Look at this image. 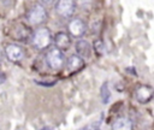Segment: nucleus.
Listing matches in <instances>:
<instances>
[{
  "mask_svg": "<svg viewBox=\"0 0 154 130\" xmlns=\"http://www.w3.org/2000/svg\"><path fill=\"white\" fill-rule=\"evenodd\" d=\"M52 42V35L51 31L46 28H38L32 35H31V43L36 49H45L49 47Z\"/></svg>",
  "mask_w": 154,
  "mask_h": 130,
  "instance_id": "nucleus-1",
  "label": "nucleus"
},
{
  "mask_svg": "<svg viewBox=\"0 0 154 130\" xmlns=\"http://www.w3.org/2000/svg\"><path fill=\"white\" fill-rule=\"evenodd\" d=\"M26 20L29 22L30 25H40L42 23H45L47 20L48 13L46 11V8L41 5H35L32 6L28 12H26Z\"/></svg>",
  "mask_w": 154,
  "mask_h": 130,
  "instance_id": "nucleus-2",
  "label": "nucleus"
},
{
  "mask_svg": "<svg viewBox=\"0 0 154 130\" xmlns=\"http://www.w3.org/2000/svg\"><path fill=\"white\" fill-rule=\"evenodd\" d=\"M46 60H47V64L49 67H52L53 70H60L64 66L65 57L60 49L52 48L48 51V53L46 55Z\"/></svg>",
  "mask_w": 154,
  "mask_h": 130,
  "instance_id": "nucleus-3",
  "label": "nucleus"
},
{
  "mask_svg": "<svg viewBox=\"0 0 154 130\" xmlns=\"http://www.w3.org/2000/svg\"><path fill=\"white\" fill-rule=\"evenodd\" d=\"M55 10H57V13L60 17H63V18H70L75 13L76 4L72 0H60V1L57 2Z\"/></svg>",
  "mask_w": 154,
  "mask_h": 130,
  "instance_id": "nucleus-4",
  "label": "nucleus"
},
{
  "mask_svg": "<svg viewBox=\"0 0 154 130\" xmlns=\"http://www.w3.org/2000/svg\"><path fill=\"white\" fill-rule=\"evenodd\" d=\"M154 96V89L150 85H138L135 89V99L140 102V104H147L149 102Z\"/></svg>",
  "mask_w": 154,
  "mask_h": 130,
  "instance_id": "nucleus-5",
  "label": "nucleus"
},
{
  "mask_svg": "<svg viewBox=\"0 0 154 130\" xmlns=\"http://www.w3.org/2000/svg\"><path fill=\"white\" fill-rule=\"evenodd\" d=\"M67 30L73 36V37H81L85 30H87V26H85V23L79 19V18H73L69 22V25H67Z\"/></svg>",
  "mask_w": 154,
  "mask_h": 130,
  "instance_id": "nucleus-6",
  "label": "nucleus"
},
{
  "mask_svg": "<svg viewBox=\"0 0 154 130\" xmlns=\"http://www.w3.org/2000/svg\"><path fill=\"white\" fill-rule=\"evenodd\" d=\"M5 53H6V57L13 61V63H19L23 58H24V51L22 47H19L18 45H14V43H10L6 46L5 48Z\"/></svg>",
  "mask_w": 154,
  "mask_h": 130,
  "instance_id": "nucleus-7",
  "label": "nucleus"
},
{
  "mask_svg": "<svg viewBox=\"0 0 154 130\" xmlns=\"http://www.w3.org/2000/svg\"><path fill=\"white\" fill-rule=\"evenodd\" d=\"M54 42L58 49H67L71 43V37L69 34L60 31L54 36Z\"/></svg>",
  "mask_w": 154,
  "mask_h": 130,
  "instance_id": "nucleus-8",
  "label": "nucleus"
},
{
  "mask_svg": "<svg viewBox=\"0 0 154 130\" xmlns=\"http://www.w3.org/2000/svg\"><path fill=\"white\" fill-rule=\"evenodd\" d=\"M66 66H67V69H69L70 72H77L81 69H83L84 60L79 55H71L67 59V61H66Z\"/></svg>",
  "mask_w": 154,
  "mask_h": 130,
  "instance_id": "nucleus-9",
  "label": "nucleus"
},
{
  "mask_svg": "<svg viewBox=\"0 0 154 130\" xmlns=\"http://www.w3.org/2000/svg\"><path fill=\"white\" fill-rule=\"evenodd\" d=\"M132 129H134L132 122L126 117H119L112 124V130H132Z\"/></svg>",
  "mask_w": 154,
  "mask_h": 130,
  "instance_id": "nucleus-10",
  "label": "nucleus"
},
{
  "mask_svg": "<svg viewBox=\"0 0 154 130\" xmlns=\"http://www.w3.org/2000/svg\"><path fill=\"white\" fill-rule=\"evenodd\" d=\"M76 51H77V54L82 58H89L90 57V53H91V47L89 45L88 41L85 40H79L77 41L76 43Z\"/></svg>",
  "mask_w": 154,
  "mask_h": 130,
  "instance_id": "nucleus-11",
  "label": "nucleus"
},
{
  "mask_svg": "<svg viewBox=\"0 0 154 130\" xmlns=\"http://www.w3.org/2000/svg\"><path fill=\"white\" fill-rule=\"evenodd\" d=\"M30 35V31H28V29L23 25H19L18 28H16V34H14V39L17 40H25V37H28Z\"/></svg>",
  "mask_w": 154,
  "mask_h": 130,
  "instance_id": "nucleus-12",
  "label": "nucleus"
},
{
  "mask_svg": "<svg viewBox=\"0 0 154 130\" xmlns=\"http://www.w3.org/2000/svg\"><path fill=\"white\" fill-rule=\"evenodd\" d=\"M100 93H101V100H102V102H103V104H107V102L109 101V98H111V93H109V90H108L107 82H105V83L102 84Z\"/></svg>",
  "mask_w": 154,
  "mask_h": 130,
  "instance_id": "nucleus-13",
  "label": "nucleus"
},
{
  "mask_svg": "<svg viewBox=\"0 0 154 130\" xmlns=\"http://www.w3.org/2000/svg\"><path fill=\"white\" fill-rule=\"evenodd\" d=\"M94 47H95V51H96L99 54L103 52V43H102L100 40H97V41L94 42Z\"/></svg>",
  "mask_w": 154,
  "mask_h": 130,
  "instance_id": "nucleus-14",
  "label": "nucleus"
},
{
  "mask_svg": "<svg viewBox=\"0 0 154 130\" xmlns=\"http://www.w3.org/2000/svg\"><path fill=\"white\" fill-rule=\"evenodd\" d=\"M5 81H6V76H5V73L0 72V84H1V83H4Z\"/></svg>",
  "mask_w": 154,
  "mask_h": 130,
  "instance_id": "nucleus-15",
  "label": "nucleus"
},
{
  "mask_svg": "<svg viewBox=\"0 0 154 130\" xmlns=\"http://www.w3.org/2000/svg\"><path fill=\"white\" fill-rule=\"evenodd\" d=\"M2 63V52L0 51V64Z\"/></svg>",
  "mask_w": 154,
  "mask_h": 130,
  "instance_id": "nucleus-16",
  "label": "nucleus"
},
{
  "mask_svg": "<svg viewBox=\"0 0 154 130\" xmlns=\"http://www.w3.org/2000/svg\"><path fill=\"white\" fill-rule=\"evenodd\" d=\"M41 130H52V129H51V128H42Z\"/></svg>",
  "mask_w": 154,
  "mask_h": 130,
  "instance_id": "nucleus-17",
  "label": "nucleus"
},
{
  "mask_svg": "<svg viewBox=\"0 0 154 130\" xmlns=\"http://www.w3.org/2000/svg\"><path fill=\"white\" fill-rule=\"evenodd\" d=\"M91 130H99V129H91Z\"/></svg>",
  "mask_w": 154,
  "mask_h": 130,
  "instance_id": "nucleus-18",
  "label": "nucleus"
}]
</instances>
